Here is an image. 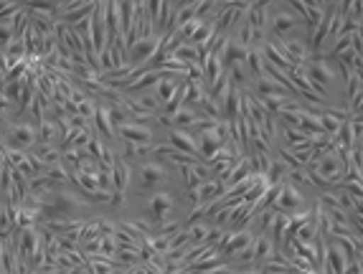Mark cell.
Returning a JSON list of instances; mask_svg holds the SVG:
<instances>
[{
	"label": "cell",
	"instance_id": "7a4b0ae2",
	"mask_svg": "<svg viewBox=\"0 0 363 274\" xmlns=\"http://www.w3.org/2000/svg\"><path fill=\"white\" fill-rule=\"evenodd\" d=\"M155 49H157V41L150 36H143L138 38V41L130 46V64H143V61H147L150 56H155Z\"/></svg>",
	"mask_w": 363,
	"mask_h": 274
},
{
	"label": "cell",
	"instance_id": "9c48e42d",
	"mask_svg": "<svg viewBox=\"0 0 363 274\" xmlns=\"http://www.w3.org/2000/svg\"><path fill=\"white\" fill-rule=\"evenodd\" d=\"M170 246H173V241H170V239H165V236H160V239H155V241H152V249H155V251H168Z\"/></svg>",
	"mask_w": 363,
	"mask_h": 274
},
{
	"label": "cell",
	"instance_id": "52a82bcc",
	"mask_svg": "<svg viewBox=\"0 0 363 274\" xmlns=\"http://www.w3.org/2000/svg\"><path fill=\"white\" fill-rule=\"evenodd\" d=\"M16 38L13 33V23H0V51H6L11 46V41Z\"/></svg>",
	"mask_w": 363,
	"mask_h": 274
},
{
	"label": "cell",
	"instance_id": "5b68a950",
	"mask_svg": "<svg viewBox=\"0 0 363 274\" xmlns=\"http://www.w3.org/2000/svg\"><path fill=\"white\" fill-rule=\"evenodd\" d=\"M170 145L176 147L178 152H191V155L199 150V147L194 145V140H191L186 132H173V135H170Z\"/></svg>",
	"mask_w": 363,
	"mask_h": 274
},
{
	"label": "cell",
	"instance_id": "277c9868",
	"mask_svg": "<svg viewBox=\"0 0 363 274\" xmlns=\"http://www.w3.org/2000/svg\"><path fill=\"white\" fill-rule=\"evenodd\" d=\"M163 176H165V171L160 168V165H143V168H140V181H143L145 188L157 185V183L163 181Z\"/></svg>",
	"mask_w": 363,
	"mask_h": 274
},
{
	"label": "cell",
	"instance_id": "30bf717a",
	"mask_svg": "<svg viewBox=\"0 0 363 274\" xmlns=\"http://www.w3.org/2000/svg\"><path fill=\"white\" fill-rule=\"evenodd\" d=\"M191 236L199 239V241H201V239L206 236V229H203V226H199V229H194V234H191Z\"/></svg>",
	"mask_w": 363,
	"mask_h": 274
},
{
	"label": "cell",
	"instance_id": "8fae6325",
	"mask_svg": "<svg viewBox=\"0 0 363 274\" xmlns=\"http://www.w3.org/2000/svg\"><path fill=\"white\" fill-rule=\"evenodd\" d=\"M176 3H181V0H176Z\"/></svg>",
	"mask_w": 363,
	"mask_h": 274
},
{
	"label": "cell",
	"instance_id": "8992f818",
	"mask_svg": "<svg viewBox=\"0 0 363 274\" xmlns=\"http://www.w3.org/2000/svg\"><path fill=\"white\" fill-rule=\"evenodd\" d=\"M3 94H6L8 99H11L16 107H18V99L21 94H23V79H16V81H8L6 89H3Z\"/></svg>",
	"mask_w": 363,
	"mask_h": 274
},
{
	"label": "cell",
	"instance_id": "3957f363",
	"mask_svg": "<svg viewBox=\"0 0 363 274\" xmlns=\"http://www.w3.org/2000/svg\"><path fill=\"white\" fill-rule=\"evenodd\" d=\"M120 135L128 142H135V145H147L152 140L150 130L138 127V125H120Z\"/></svg>",
	"mask_w": 363,
	"mask_h": 274
},
{
	"label": "cell",
	"instance_id": "ba28073f",
	"mask_svg": "<svg viewBox=\"0 0 363 274\" xmlns=\"http://www.w3.org/2000/svg\"><path fill=\"white\" fill-rule=\"evenodd\" d=\"M173 117H176V125H178V127H186V125H194V120H196V115H194V112H191V110H178Z\"/></svg>",
	"mask_w": 363,
	"mask_h": 274
},
{
	"label": "cell",
	"instance_id": "6da1fadb",
	"mask_svg": "<svg viewBox=\"0 0 363 274\" xmlns=\"http://www.w3.org/2000/svg\"><path fill=\"white\" fill-rule=\"evenodd\" d=\"M0 142L6 147H13V150H26L38 142V127L33 122H8L3 135H0Z\"/></svg>",
	"mask_w": 363,
	"mask_h": 274
}]
</instances>
